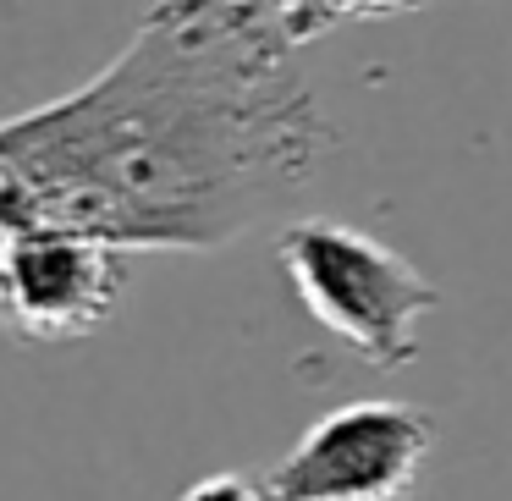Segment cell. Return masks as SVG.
Returning a JSON list of instances; mask_svg holds the SVG:
<instances>
[{"mask_svg":"<svg viewBox=\"0 0 512 501\" xmlns=\"http://www.w3.org/2000/svg\"><path fill=\"white\" fill-rule=\"evenodd\" d=\"M435 452V413L413 402H342L265 474L270 501H402Z\"/></svg>","mask_w":512,"mask_h":501,"instance_id":"obj_3","label":"cell"},{"mask_svg":"<svg viewBox=\"0 0 512 501\" xmlns=\"http://www.w3.org/2000/svg\"><path fill=\"white\" fill-rule=\"evenodd\" d=\"M127 298V248L72 226L0 237V331L28 347L94 336Z\"/></svg>","mask_w":512,"mask_h":501,"instance_id":"obj_4","label":"cell"},{"mask_svg":"<svg viewBox=\"0 0 512 501\" xmlns=\"http://www.w3.org/2000/svg\"><path fill=\"white\" fill-rule=\"evenodd\" d=\"M270 0H149L83 89L0 122V237L72 226L127 254H210L336 149Z\"/></svg>","mask_w":512,"mask_h":501,"instance_id":"obj_1","label":"cell"},{"mask_svg":"<svg viewBox=\"0 0 512 501\" xmlns=\"http://www.w3.org/2000/svg\"><path fill=\"white\" fill-rule=\"evenodd\" d=\"M276 259L309 320L347 342L369 369L391 375L419 358V320L441 303V287L408 254L353 221L303 215L281 226Z\"/></svg>","mask_w":512,"mask_h":501,"instance_id":"obj_2","label":"cell"},{"mask_svg":"<svg viewBox=\"0 0 512 501\" xmlns=\"http://www.w3.org/2000/svg\"><path fill=\"white\" fill-rule=\"evenodd\" d=\"M177 501H270L265 479L254 474H237V468H221V474H204L182 490Z\"/></svg>","mask_w":512,"mask_h":501,"instance_id":"obj_6","label":"cell"},{"mask_svg":"<svg viewBox=\"0 0 512 501\" xmlns=\"http://www.w3.org/2000/svg\"><path fill=\"white\" fill-rule=\"evenodd\" d=\"M287 28L292 45H314L325 39L331 28H347V23H375V17H397V12H413L424 0H270Z\"/></svg>","mask_w":512,"mask_h":501,"instance_id":"obj_5","label":"cell"}]
</instances>
